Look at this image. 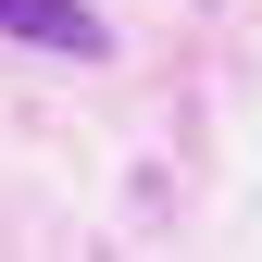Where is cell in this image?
<instances>
[{"label":"cell","mask_w":262,"mask_h":262,"mask_svg":"<svg viewBox=\"0 0 262 262\" xmlns=\"http://www.w3.org/2000/svg\"><path fill=\"white\" fill-rule=\"evenodd\" d=\"M0 38H25V50H62V62H100V50H113V25L88 13V0H0Z\"/></svg>","instance_id":"6da1fadb"}]
</instances>
